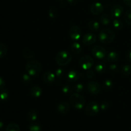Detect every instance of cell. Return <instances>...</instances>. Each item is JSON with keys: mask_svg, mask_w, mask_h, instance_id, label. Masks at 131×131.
<instances>
[{"mask_svg": "<svg viewBox=\"0 0 131 131\" xmlns=\"http://www.w3.org/2000/svg\"><path fill=\"white\" fill-rule=\"evenodd\" d=\"M37 113L35 110H31L29 113H28V119L32 122L35 121L37 119Z\"/></svg>", "mask_w": 131, "mask_h": 131, "instance_id": "31", "label": "cell"}, {"mask_svg": "<svg viewBox=\"0 0 131 131\" xmlns=\"http://www.w3.org/2000/svg\"><path fill=\"white\" fill-rule=\"evenodd\" d=\"M121 73L124 75H129L131 74V65H125L122 67L121 69Z\"/></svg>", "mask_w": 131, "mask_h": 131, "instance_id": "24", "label": "cell"}, {"mask_svg": "<svg viewBox=\"0 0 131 131\" xmlns=\"http://www.w3.org/2000/svg\"><path fill=\"white\" fill-rule=\"evenodd\" d=\"M71 52L74 54H79L82 51V47L78 42H74L70 47Z\"/></svg>", "mask_w": 131, "mask_h": 131, "instance_id": "16", "label": "cell"}, {"mask_svg": "<svg viewBox=\"0 0 131 131\" xmlns=\"http://www.w3.org/2000/svg\"><path fill=\"white\" fill-rule=\"evenodd\" d=\"M99 40L103 43H110L115 38V33L113 30L110 29H103L99 34Z\"/></svg>", "mask_w": 131, "mask_h": 131, "instance_id": "2", "label": "cell"}, {"mask_svg": "<svg viewBox=\"0 0 131 131\" xmlns=\"http://www.w3.org/2000/svg\"><path fill=\"white\" fill-rule=\"evenodd\" d=\"M82 31L78 26H73L69 30V35L74 40H78L81 37Z\"/></svg>", "mask_w": 131, "mask_h": 131, "instance_id": "9", "label": "cell"}, {"mask_svg": "<svg viewBox=\"0 0 131 131\" xmlns=\"http://www.w3.org/2000/svg\"><path fill=\"white\" fill-rule=\"evenodd\" d=\"M126 58L127 60H128V61H129V62L131 63V50L128 51L127 53Z\"/></svg>", "mask_w": 131, "mask_h": 131, "instance_id": "41", "label": "cell"}, {"mask_svg": "<svg viewBox=\"0 0 131 131\" xmlns=\"http://www.w3.org/2000/svg\"><path fill=\"white\" fill-rule=\"evenodd\" d=\"M80 74L75 70H70L67 74V79L69 81L75 82L79 79Z\"/></svg>", "mask_w": 131, "mask_h": 131, "instance_id": "13", "label": "cell"}, {"mask_svg": "<svg viewBox=\"0 0 131 131\" xmlns=\"http://www.w3.org/2000/svg\"><path fill=\"white\" fill-rule=\"evenodd\" d=\"M55 78H56V75L54 73H52V72L47 71L43 74V80L47 84H51L54 81Z\"/></svg>", "mask_w": 131, "mask_h": 131, "instance_id": "14", "label": "cell"}, {"mask_svg": "<svg viewBox=\"0 0 131 131\" xmlns=\"http://www.w3.org/2000/svg\"><path fill=\"white\" fill-rule=\"evenodd\" d=\"M9 96H10V93L7 90H1L0 91V99H1V101L5 102L8 99Z\"/></svg>", "mask_w": 131, "mask_h": 131, "instance_id": "22", "label": "cell"}, {"mask_svg": "<svg viewBox=\"0 0 131 131\" xmlns=\"http://www.w3.org/2000/svg\"><path fill=\"white\" fill-rule=\"evenodd\" d=\"M88 28L92 31H97L99 29V23L96 20H90L88 24Z\"/></svg>", "mask_w": 131, "mask_h": 131, "instance_id": "20", "label": "cell"}, {"mask_svg": "<svg viewBox=\"0 0 131 131\" xmlns=\"http://www.w3.org/2000/svg\"><path fill=\"white\" fill-rule=\"evenodd\" d=\"M5 86V81L1 77H0V90H3V88Z\"/></svg>", "mask_w": 131, "mask_h": 131, "instance_id": "40", "label": "cell"}, {"mask_svg": "<svg viewBox=\"0 0 131 131\" xmlns=\"http://www.w3.org/2000/svg\"><path fill=\"white\" fill-rule=\"evenodd\" d=\"M123 2L125 5L131 7V0H123Z\"/></svg>", "mask_w": 131, "mask_h": 131, "instance_id": "42", "label": "cell"}, {"mask_svg": "<svg viewBox=\"0 0 131 131\" xmlns=\"http://www.w3.org/2000/svg\"><path fill=\"white\" fill-rule=\"evenodd\" d=\"M23 55L25 58L26 59H31L34 56V53L31 51V50L28 49H24L23 52Z\"/></svg>", "mask_w": 131, "mask_h": 131, "instance_id": "28", "label": "cell"}, {"mask_svg": "<svg viewBox=\"0 0 131 131\" xmlns=\"http://www.w3.org/2000/svg\"><path fill=\"white\" fill-rule=\"evenodd\" d=\"M124 12V8L120 5H116L112 8L111 10V16L113 17L114 18H119L121 17Z\"/></svg>", "mask_w": 131, "mask_h": 131, "instance_id": "12", "label": "cell"}, {"mask_svg": "<svg viewBox=\"0 0 131 131\" xmlns=\"http://www.w3.org/2000/svg\"><path fill=\"white\" fill-rule=\"evenodd\" d=\"M111 15H109V14H104L101 17V24H103L104 26L109 25L111 22Z\"/></svg>", "mask_w": 131, "mask_h": 131, "instance_id": "19", "label": "cell"}, {"mask_svg": "<svg viewBox=\"0 0 131 131\" xmlns=\"http://www.w3.org/2000/svg\"><path fill=\"white\" fill-rule=\"evenodd\" d=\"M3 122H0V129L3 128Z\"/></svg>", "mask_w": 131, "mask_h": 131, "instance_id": "44", "label": "cell"}, {"mask_svg": "<svg viewBox=\"0 0 131 131\" xmlns=\"http://www.w3.org/2000/svg\"><path fill=\"white\" fill-rule=\"evenodd\" d=\"M29 131H41V126L37 122H32L29 125Z\"/></svg>", "mask_w": 131, "mask_h": 131, "instance_id": "27", "label": "cell"}, {"mask_svg": "<svg viewBox=\"0 0 131 131\" xmlns=\"http://www.w3.org/2000/svg\"><path fill=\"white\" fill-rule=\"evenodd\" d=\"M106 60L110 63H114L119 60V54L118 52L112 51L110 52L106 56Z\"/></svg>", "mask_w": 131, "mask_h": 131, "instance_id": "17", "label": "cell"}, {"mask_svg": "<svg viewBox=\"0 0 131 131\" xmlns=\"http://www.w3.org/2000/svg\"><path fill=\"white\" fill-rule=\"evenodd\" d=\"M90 10V12L93 15H97L103 12L104 6L101 3L95 2L91 5Z\"/></svg>", "mask_w": 131, "mask_h": 131, "instance_id": "11", "label": "cell"}, {"mask_svg": "<svg viewBox=\"0 0 131 131\" xmlns=\"http://www.w3.org/2000/svg\"><path fill=\"white\" fill-rule=\"evenodd\" d=\"M113 82L110 79H106L103 83L102 88L105 90H111L113 88Z\"/></svg>", "mask_w": 131, "mask_h": 131, "instance_id": "26", "label": "cell"}, {"mask_svg": "<svg viewBox=\"0 0 131 131\" xmlns=\"http://www.w3.org/2000/svg\"><path fill=\"white\" fill-rule=\"evenodd\" d=\"M5 131H20V128L17 124L12 123L7 125L5 129Z\"/></svg>", "mask_w": 131, "mask_h": 131, "instance_id": "23", "label": "cell"}, {"mask_svg": "<svg viewBox=\"0 0 131 131\" xmlns=\"http://www.w3.org/2000/svg\"><path fill=\"white\" fill-rule=\"evenodd\" d=\"M100 106L96 102H91L86 107V113L88 116H93L97 115L99 111Z\"/></svg>", "mask_w": 131, "mask_h": 131, "instance_id": "7", "label": "cell"}, {"mask_svg": "<svg viewBox=\"0 0 131 131\" xmlns=\"http://www.w3.org/2000/svg\"><path fill=\"white\" fill-rule=\"evenodd\" d=\"M26 70L31 76H35L41 72L42 65L37 60H29L26 65Z\"/></svg>", "mask_w": 131, "mask_h": 131, "instance_id": "1", "label": "cell"}, {"mask_svg": "<svg viewBox=\"0 0 131 131\" xmlns=\"http://www.w3.org/2000/svg\"><path fill=\"white\" fill-rule=\"evenodd\" d=\"M79 64L83 70H88L90 69L93 65L94 60L91 56L88 55H84L79 59Z\"/></svg>", "mask_w": 131, "mask_h": 131, "instance_id": "5", "label": "cell"}, {"mask_svg": "<svg viewBox=\"0 0 131 131\" xmlns=\"http://www.w3.org/2000/svg\"><path fill=\"white\" fill-rule=\"evenodd\" d=\"M110 104L107 101H104V102H102L101 103V106H100V108L102 110H103V111H105V110H107L110 107Z\"/></svg>", "mask_w": 131, "mask_h": 131, "instance_id": "35", "label": "cell"}, {"mask_svg": "<svg viewBox=\"0 0 131 131\" xmlns=\"http://www.w3.org/2000/svg\"><path fill=\"white\" fill-rule=\"evenodd\" d=\"M69 101H70V103L72 106L78 110H81L83 108L85 105L86 102L84 97L78 93L72 94L69 99Z\"/></svg>", "mask_w": 131, "mask_h": 131, "instance_id": "4", "label": "cell"}, {"mask_svg": "<svg viewBox=\"0 0 131 131\" xmlns=\"http://www.w3.org/2000/svg\"><path fill=\"white\" fill-rule=\"evenodd\" d=\"M124 19L127 24L129 26H131V9L127 10L124 15Z\"/></svg>", "mask_w": 131, "mask_h": 131, "instance_id": "30", "label": "cell"}, {"mask_svg": "<svg viewBox=\"0 0 131 131\" xmlns=\"http://www.w3.org/2000/svg\"><path fill=\"white\" fill-rule=\"evenodd\" d=\"M87 90L91 94L95 95L99 93L101 90V86L99 83L96 81H90L87 84Z\"/></svg>", "mask_w": 131, "mask_h": 131, "instance_id": "8", "label": "cell"}, {"mask_svg": "<svg viewBox=\"0 0 131 131\" xmlns=\"http://www.w3.org/2000/svg\"><path fill=\"white\" fill-rule=\"evenodd\" d=\"M7 53V47L4 43H0V58L5 57Z\"/></svg>", "mask_w": 131, "mask_h": 131, "instance_id": "29", "label": "cell"}, {"mask_svg": "<svg viewBox=\"0 0 131 131\" xmlns=\"http://www.w3.org/2000/svg\"><path fill=\"white\" fill-rule=\"evenodd\" d=\"M78 1V0H67V2L70 4H75Z\"/></svg>", "mask_w": 131, "mask_h": 131, "instance_id": "43", "label": "cell"}, {"mask_svg": "<svg viewBox=\"0 0 131 131\" xmlns=\"http://www.w3.org/2000/svg\"><path fill=\"white\" fill-rule=\"evenodd\" d=\"M29 93L33 97L37 98L42 95V89L39 86H34L30 90Z\"/></svg>", "mask_w": 131, "mask_h": 131, "instance_id": "18", "label": "cell"}, {"mask_svg": "<svg viewBox=\"0 0 131 131\" xmlns=\"http://www.w3.org/2000/svg\"><path fill=\"white\" fill-rule=\"evenodd\" d=\"M55 75L59 79H62V78H64L65 76V71L63 70V69H58L57 70H56V73H55Z\"/></svg>", "mask_w": 131, "mask_h": 131, "instance_id": "32", "label": "cell"}, {"mask_svg": "<svg viewBox=\"0 0 131 131\" xmlns=\"http://www.w3.org/2000/svg\"><path fill=\"white\" fill-rule=\"evenodd\" d=\"M113 24L114 28H116V29H122L124 27V24L123 22L119 19H115L113 21Z\"/></svg>", "mask_w": 131, "mask_h": 131, "instance_id": "25", "label": "cell"}, {"mask_svg": "<svg viewBox=\"0 0 131 131\" xmlns=\"http://www.w3.org/2000/svg\"><path fill=\"white\" fill-rule=\"evenodd\" d=\"M23 80L25 83H29L31 80V75L28 74H24L23 76Z\"/></svg>", "mask_w": 131, "mask_h": 131, "instance_id": "36", "label": "cell"}, {"mask_svg": "<svg viewBox=\"0 0 131 131\" xmlns=\"http://www.w3.org/2000/svg\"><path fill=\"white\" fill-rule=\"evenodd\" d=\"M110 69L111 72H116L118 70V68L117 65H115V64H112L110 66Z\"/></svg>", "mask_w": 131, "mask_h": 131, "instance_id": "39", "label": "cell"}, {"mask_svg": "<svg viewBox=\"0 0 131 131\" xmlns=\"http://www.w3.org/2000/svg\"><path fill=\"white\" fill-rule=\"evenodd\" d=\"M92 54L98 60L104 59L107 55V51L106 49L102 46H95L92 47Z\"/></svg>", "mask_w": 131, "mask_h": 131, "instance_id": "6", "label": "cell"}, {"mask_svg": "<svg viewBox=\"0 0 131 131\" xmlns=\"http://www.w3.org/2000/svg\"><path fill=\"white\" fill-rule=\"evenodd\" d=\"M86 77L88 78H89V79H92V78H93L95 77L94 72H93V70H90V69L86 71Z\"/></svg>", "mask_w": 131, "mask_h": 131, "instance_id": "37", "label": "cell"}, {"mask_svg": "<svg viewBox=\"0 0 131 131\" xmlns=\"http://www.w3.org/2000/svg\"><path fill=\"white\" fill-rule=\"evenodd\" d=\"M97 41V37L95 34L92 33H86L82 38V42L86 46H92Z\"/></svg>", "mask_w": 131, "mask_h": 131, "instance_id": "10", "label": "cell"}, {"mask_svg": "<svg viewBox=\"0 0 131 131\" xmlns=\"http://www.w3.org/2000/svg\"><path fill=\"white\" fill-rule=\"evenodd\" d=\"M73 89H74V91H75L76 93H80V92H83V90H84V86H83V84H81V83H78V84H75V85L74 86Z\"/></svg>", "mask_w": 131, "mask_h": 131, "instance_id": "34", "label": "cell"}, {"mask_svg": "<svg viewBox=\"0 0 131 131\" xmlns=\"http://www.w3.org/2000/svg\"><path fill=\"white\" fill-rule=\"evenodd\" d=\"M74 89L73 88H72L70 85L69 84H66V85L64 86L62 88V92H63L65 94H69V93H70L71 92H73Z\"/></svg>", "mask_w": 131, "mask_h": 131, "instance_id": "33", "label": "cell"}, {"mask_svg": "<svg viewBox=\"0 0 131 131\" xmlns=\"http://www.w3.org/2000/svg\"><path fill=\"white\" fill-rule=\"evenodd\" d=\"M59 1H63V0H59Z\"/></svg>", "mask_w": 131, "mask_h": 131, "instance_id": "45", "label": "cell"}, {"mask_svg": "<svg viewBox=\"0 0 131 131\" xmlns=\"http://www.w3.org/2000/svg\"><path fill=\"white\" fill-rule=\"evenodd\" d=\"M95 69L96 71H97V72L100 73V74H102V73H104L106 72L107 67H106V64L104 62H99L98 63H97V65H95Z\"/></svg>", "mask_w": 131, "mask_h": 131, "instance_id": "21", "label": "cell"}, {"mask_svg": "<svg viewBox=\"0 0 131 131\" xmlns=\"http://www.w3.org/2000/svg\"><path fill=\"white\" fill-rule=\"evenodd\" d=\"M57 110L60 113L65 114L70 110V106L67 102H61L58 106Z\"/></svg>", "mask_w": 131, "mask_h": 131, "instance_id": "15", "label": "cell"}, {"mask_svg": "<svg viewBox=\"0 0 131 131\" xmlns=\"http://www.w3.org/2000/svg\"><path fill=\"white\" fill-rule=\"evenodd\" d=\"M49 15L50 17L54 18L56 16V12L54 8H51L49 10Z\"/></svg>", "mask_w": 131, "mask_h": 131, "instance_id": "38", "label": "cell"}, {"mask_svg": "<svg viewBox=\"0 0 131 131\" xmlns=\"http://www.w3.org/2000/svg\"><path fill=\"white\" fill-rule=\"evenodd\" d=\"M72 56L70 52L65 51L59 52L56 56V62L60 66L68 65L72 61Z\"/></svg>", "mask_w": 131, "mask_h": 131, "instance_id": "3", "label": "cell"}]
</instances>
